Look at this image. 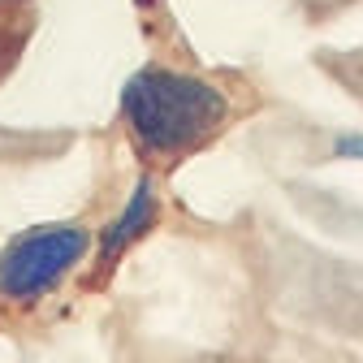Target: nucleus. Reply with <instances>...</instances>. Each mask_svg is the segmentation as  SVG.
<instances>
[{
  "label": "nucleus",
  "mask_w": 363,
  "mask_h": 363,
  "mask_svg": "<svg viewBox=\"0 0 363 363\" xmlns=\"http://www.w3.org/2000/svg\"><path fill=\"white\" fill-rule=\"evenodd\" d=\"M86 255V234L78 225H39L18 234L0 251V294L5 298H39Z\"/></svg>",
  "instance_id": "f03ea898"
},
{
  "label": "nucleus",
  "mask_w": 363,
  "mask_h": 363,
  "mask_svg": "<svg viewBox=\"0 0 363 363\" xmlns=\"http://www.w3.org/2000/svg\"><path fill=\"white\" fill-rule=\"evenodd\" d=\"M156 216H160V195H156V182L152 177H139L134 182V195L125 199V208H121V216L108 225V230L100 234V264L108 268L130 242H139L152 225H156Z\"/></svg>",
  "instance_id": "7ed1b4c3"
},
{
  "label": "nucleus",
  "mask_w": 363,
  "mask_h": 363,
  "mask_svg": "<svg viewBox=\"0 0 363 363\" xmlns=\"http://www.w3.org/2000/svg\"><path fill=\"white\" fill-rule=\"evenodd\" d=\"M121 121L147 156H186L230 121V96L199 74L143 65L121 86Z\"/></svg>",
  "instance_id": "f257e3e1"
},
{
  "label": "nucleus",
  "mask_w": 363,
  "mask_h": 363,
  "mask_svg": "<svg viewBox=\"0 0 363 363\" xmlns=\"http://www.w3.org/2000/svg\"><path fill=\"white\" fill-rule=\"evenodd\" d=\"M26 30H30V9H18L13 0H0V74L13 65Z\"/></svg>",
  "instance_id": "20e7f679"
},
{
  "label": "nucleus",
  "mask_w": 363,
  "mask_h": 363,
  "mask_svg": "<svg viewBox=\"0 0 363 363\" xmlns=\"http://www.w3.org/2000/svg\"><path fill=\"white\" fill-rule=\"evenodd\" d=\"M337 156L363 160V134H342V139H337Z\"/></svg>",
  "instance_id": "39448f33"
}]
</instances>
